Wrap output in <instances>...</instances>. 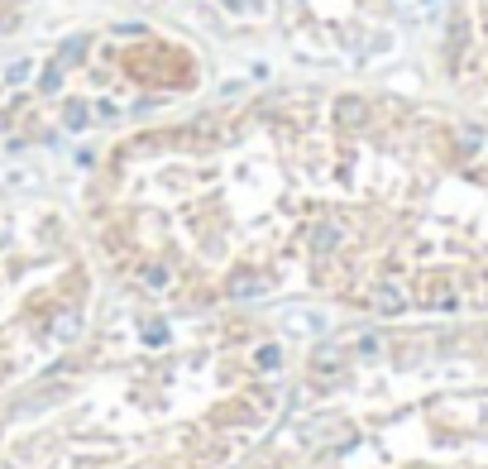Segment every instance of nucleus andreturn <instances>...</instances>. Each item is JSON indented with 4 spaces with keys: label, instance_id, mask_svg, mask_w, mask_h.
Returning <instances> with one entry per match:
<instances>
[{
    "label": "nucleus",
    "instance_id": "nucleus-2",
    "mask_svg": "<svg viewBox=\"0 0 488 469\" xmlns=\"http://www.w3.org/2000/svg\"><path fill=\"white\" fill-rule=\"evenodd\" d=\"M283 388V345L254 311L125 287L67 355L0 393V469H235Z\"/></svg>",
    "mask_w": 488,
    "mask_h": 469
},
{
    "label": "nucleus",
    "instance_id": "nucleus-4",
    "mask_svg": "<svg viewBox=\"0 0 488 469\" xmlns=\"http://www.w3.org/2000/svg\"><path fill=\"white\" fill-rule=\"evenodd\" d=\"M96 321L86 235L67 211L0 192V393L67 355Z\"/></svg>",
    "mask_w": 488,
    "mask_h": 469
},
{
    "label": "nucleus",
    "instance_id": "nucleus-1",
    "mask_svg": "<svg viewBox=\"0 0 488 469\" xmlns=\"http://www.w3.org/2000/svg\"><path fill=\"white\" fill-rule=\"evenodd\" d=\"M81 235L120 287L168 306L488 316V115L278 91L149 125L96 163Z\"/></svg>",
    "mask_w": 488,
    "mask_h": 469
},
{
    "label": "nucleus",
    "instance_id": "nucleus-3",
    "mask_svg": "<svg viewBox=\"0 0 488 469\" xmlns=\"http://www.w3.org/2000/svg\"><path fill=\"white\" fill-rule=\"evenodd\" d=\"M235 469H488V316L311 345Z\"/></svg>",
    "mask_w": 488,
    "mask_h": 469
},
{
    "label": "nucleus",
    "instance_id": "nucleus-6",
    "mask_svg": "<svg viewBox=\"0 0 488 469\" xmlns=\"http://www.w3.org/2000/svg\"><path fill=\"white\" fill-rule=\"evenodd\" d=\"M25 20V0H0V39H10Z\"/></svg>",
    "mask_w": 488,
    "mask_h": 469
},
{
    "label": "nucleus",
    "instance_id": "nucleus-5",
    "mask_svg": "<svg viewBox=\"0 0 488 469\" xmlns=\"http://www.w3.org/2000/svg\"><path fill=\"white\" fill-rule=\"evenodd\" d=\"M440 72L460 106L488 115V0H450L440 29Z\"/></svg>",
    "mask_w": 488,
    "mask_h": 469
}]
</instances>
